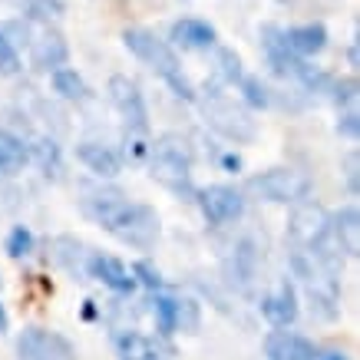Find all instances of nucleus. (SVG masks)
I'll list each match as a JSON object with an SVG mask.
<instances>
[{"label":"nucleus","mask_w":360,"mask_h":360,"mask_svg":"<svg viewBox=\"0 0 360 360\" xmlns=\"http://www.w3.org/2000/svg\"><path fill=\"white\" fill-rule=\"evenodd\" d=\"M83 212L110 235H116L122 245H132V248H149L159 235V215L149 205L126 198L120 188H86Z\"/></svg>","instance_id":"1"},{"label":"nucleus","mask_w":360,"mask_h":360,"mask_svg":"<svg viewBox=\"0 0 360 360\" xmlns=\"http://www.w3.org/2000/svg\"><path fill=\"white\" fill-rule=\"evenodd\" d=\"M122 40H126V46L139 56L142 63H149L155 73H159V77L172 86L175 96L195 99V89H192V83H188L186 73H182L179 56H175V50L165 44V40H159V37H155V33H149V30H126V33H122Z\"/></svg>","instance_id":"2"},{"label":"nucleus","mask_w":360,"mask_h":360,"mask_svg":"<svg viewBox=\"0 0 360 360\" xmlns=\"http://www.w3.org/2000/svg\"><path fill=\"white\" fill-rule=\"evenodd\" d=\"M153 179L175 195H195L192 188V155L179 136H162L153 146Z\"/></svg>","instance_id":"3"},{"label":"nucleus","mask_w":360,"mask_h":360,"mask_svg":"<svg viewBox=\"0 0 360 360\" xmlns=\"http://www.w3.org/2000/svg\"><path fill=\"white\" fill-rule=\"evenodd\" d=\"M288 235L295 241V248H311L317 255H324L330 262H338V241L330 235V215L314 202H301L297 212L291 215V225H288Z\"/></svg>","instance_id":"4"},{"label":"nucleus","mask_w":360,"mask_h":360,"mask_svg":"<svg viewBox=\"0 0 360 360\" xmlns=\"http://www.w3.org/2000/svg\"><path fill=\"white\" fill-rule=\"evenodd\" d=\"M248 192L262 202H274V205H297L311 192V179L295 169H268L262 175H251Z\"/></svg>","instance_id":"5"},{"label":"nucleus","mask_w":360,"mask_h":360,"mask_svg":"<svg viewBox=\"0 0 360 360\" xmlns=\"http://www.w3.org/2000/svg\"><path fill=\"white\" fill-rule=\"evenodd\" d=\"M202 110H205V120L215 132H221L225 139L235 142H251L255 139V120H248V112L235 106V99H229L225 93L212 89L205 99H202Z\"/></svg>","instance_id":"6"},{"label":"nucleus","mask_w":360,"mask_h":360,"mask_svg":"<svg viewBox=\"0 0 360 360\" xmlns=\"http://www.w3.org/2000/svg\"><path fill=\"white\" fill-rule=\"evenodd\" d=\"M20 360H77V350L66 338L44 328H27L17 338Z\"/></svg>","instance_id":"7"},{"label":"nucleus","mask_w":360,"mask_h":360,"mask_svg":"<svg viewBox=\"0 0 360 360\" xmlns=\"http://www.w3.org/2000/svg\"><path fill=\"white\" fill-rule=\"evenodd\" d=\"M198 208L212 225H229V221H238L241 212H245V198H241L238 188L231 186H208L202 192H195Z\"/></svg>","instance_id":"8"},{"label":"nucleus","mask_w":360,"mask_h":360,"mask_svg":"<svg viewBox=\"0 0 360 360\" xmlns=\"http://www.w3.org/2000/svg\"><path fill=\"white\" fill-rule=\"evenodd\" d=\"M110 99H112V106H116V112L122 116V122H126L132 132L149 129V112H146V103H142V93L129 77L110 79Z\"/></svg>","instance_id":"9"},{"label":"nucleus","mask_w":360,"mask_h":360,"mask_svg":"<svg viewBox=\"0 0 360 360\" xmlns=\"http://www.w3.org/2000/svg\"><path fill=\"white\" fill-rule=\"evenodd\" d=\"M116 357L120 360H172V350L162 340L146 338L139 330H120L116 334Z\"/></svg>","instance_id":"10"},{"label":"nucleus","mask_w":360,"mask_h":360,"mask_svg":"<svg viewBox=\"0 0 360 360\" xmlns=\"http://www.w3.org/2000/svg\"><path fill=\"white\" fill-rule=\"evenodd\" d=\"M264 357L268 360H317V347L301 334L291 330H271L264 338Z\"/></svg>","instance_id":"11"},{"label":"nucleus","mask_w":360,"mask_h":360,"mask_svg":"<svg viewBox=\"0 0 360 360\" xmlns=\"http://www.w3.org/2000/svg\"><path fill=\"white\" fill-rule=\"evenodd\" d=\"M262 314L271 321L274 328H288V324H295V317H297V295H295V288H291L288 281H281L271 295H264L262 297Z\"/></svg>","instance_id":"12"},{"label":"nucleus","mask_w":360,"mask_h":360,"mask_svg":"<svg viewBox=\"0 0 360 360\" xmlns=\"http://www.w3.org/2000/svg\"><path fill=\"white\" fill-rule=\"evenodd\" d=\"M89 274H93L96 281H103L106 288H112L116 295H132V291H136L132 271H126L110 255H93V258H89Z\"/></svg>","instance_id":"13"},{"label":"nucleus","mask_w":360,"mask_h":360,"mask_svg":"<svg viewBox=\"0 0 360 360\" xmlns=\"http://www.w3.org/2000/svg\"><path fill=\"white\" fill-rule=\"evenodd\" d=\"M169 40L182 50H205V46L215 44V27L205 20H195V17H186V20H175Z\"/></svg>","instance_id":"14"},{"label":"nucleus","mask_w":360,"mask_h":360,"mask_svg":"<svg viewBox=\"0 0 360 360\" xmlns=\"http://www.w3.org/2000/svg\"><path fill=\"white\" fill-rule=\"evenodd\" d=\"M264 50H268V60H271L274 73H281V77H301L307 66L297 60V53H291L288 50V44H284L281 30H274V27H264Z\"/></svg>","instance_id":"15"},{"label":"nucleus","mask_w":360,"mask_h":360,"mask_svg":"<svg viewBox=\"0 0 360 360\" xmlns=\"http://www.w3.org/2000/svg\"><path fill=\"white\" fill-rule=\"evenodd\" d=\"M288 50L297 56H314L328 46V30L321 23H304V27H291V30H281Z\"/></svg>","instance_id":"16"},{"label":"nucleus","mask_w":360,"mask_h":360,"mask_svg":"<svg viewBox=\"0 0 360 360\" xmlns=\"http://www.w3.org/2000/svg\"><path fill=\"white\" fill-rule=\"evenodd\" d=\"M330 235L338 241V248L347 255V258H357L360 251V212L357 208H344L330 219Z\"/></svg>","instance_id":"17"},{"label":"nucleus","mask_w":360,"mask_h":360,"mask_svg":"<svg viewBox=\"0 0 360 360\" xmlns=\"http://www.w3.org/2000/svg\"><path fill=\"white\" fill-rule=\"evenodd\" d=\"M77 159L86 165L89 172H96L99 179H112V175H120V155L112 153L110 146H99V142H79Z\"/></svg>","instance_id":"18"},{"label":"nucleus","mask_w":360,"mask_h":360,"mask_svg":"<svg viewBox=\"0 0 360 360\" xmlns=\"http://www.w3.org/2000/svg\"><path fill=\"white\" fill-rule=\"evenodd\" d=\"M66 53H70V50H66V40L53 30H46L44 37H37V40H33V50H30L37 70H56V66H63Z\"/></svg>","instance_id":"19"},{"label":"nucleus","mask_w":360,"mask_h":360,"mask_svg":"<svg viewBox=\"0 0 360 360\" xmlns=\"http://www.w3.org/2000/svg\"><path fill=\"white\" fill-rule=\"evenodd\" d=\"M27 162H30V146L20 136L0 129V175L20 172Z\"/></svg>","instance_id":"20"},{"label":"nucleus","mask_w":360,"mask_h":360,"mask_svg":"<svg viewBox=\"0 0 360 360\" xmlns=\"http://www.w3.org/2000/svg\"><path fill=\"white\" fill-rule=\"evenodd\" d=\"M53 89L63 99H86V83H83V77H79L77 70H70V66H56L53 70Z\"/></svg>","instance_id":"21"},{"label":"nucleus","mask_w":360,"mask_h":360,"mask_svg":"<svg viewBox=\"0 0 360 360\" xmlns=\"http://www.w3.org/2000/svg\"><path fill=\"white\" fill-rule=\"evenodd\" d=\"M23 7H27V17L30 20H40V23H56L63 20V0H23Z\"/></svg>","instance_id":"22"},{"label":"nucleus","mask_w":360,"mask_h":360,"mask_svg":"<svg viewBox=\"0 0 360 360\" xmlns=\"http://www.w3.org/2000/svg\"><path fill=\"white\" fill-rule=\"evenodd\" d=\"M153 311L155 317H159V330L162 334H172V330H179V301L175 297H165V295H155L153 297Z\"/></svg>","instance_id":"23"},{"label":"nucleus","mask_w":360,"mask_h":360,"mask_svg":"<svg viewBox=\"0 0 360 360\" xmlns=\"http://www.w3.org/2000/svg\"><path fill=\"white\" fill-rule=\"evenodd\" d=\"M0 73H4V77L20 73V53H17V46L11 44V37H4V33H0Z\"/></svg>","instance_id":"24"},{"label":"nucleus","mask_w":360,"mask_h":360,"mask_svg":"<svg viewBox=\"0 0 360 360\" xmlns=\"http://www.w3.org/2000/svg\"><path fill=\"white\" fill-rule=\"evenodd\" d=\"M30 248H33V235L27 229H13L11 231V238H7V255L11 258H23V255H30Z\"/></svg>","instance_id":"25"},{"label":"nucleus","mask_w":360,"mask_h":360,"mask_svg":"<svg viewBox=\"0 0 360 360\" xmlns=\"http://www.w3.org/2000/svg\"><path fill=\"white\" fill-rule=\"evenodd\" d=\"M182 330L195 334L198 330V304L195 301H179V321H175Z\"/></svg>","instance_id":"26"},{"label":"nucleus","mask_w":360,"mask_h":360,"mask_svg":"<svg viewBox=\"0 0 360 360\" xmlns=\"http://www.w3.org/2000/svg\"><path fill=\"white\" fill-rule=\"evenodd\" d=\"M241 86H245V99H248L251 106H268V89H264L255 77L241 79Z\"/></svg>","instance_id":"27"},{"label":"nucleus","mask_w":360,"mask_h":360,"mask_svg":"<svg viewBox=\"0 0 360 360\" xmlns=\"http://www.w3.org/2000/svg\"><path fill=\"white\" fill-rule=\"evenodd\" d=\"M219 63H221V77L229 79V83L241 79V60L231 53V50H221V53H219Z\"/></svg>","instance_id":"28"},{"label":"nucleus","mask_w":360,"mask_h":360,"mask_svg":"<svg viewBox=\"0 0 360 360\" xmlns=\"http://www.w3.org/2000/svg\"><path fill=\"white\" fill-rule=\"evenodd\" d=\"M132 278H139V281L146 284V288H159V284H162L159 271H155V268H153L149 262H139V264H136V268H132Z\"/></svg>","instance_id":"29"},{"label":"nucleus","mask_w":360,"mask_h":360,"mask_svg":"<svg viewBox=\"0 0 360 360\" xmlns=\"http://www.w3.org/2000/svg\"><path fill=\"white\" fill-rule=\"evenodd\" d=\"M354 89H357V83H354V79L340 83V86H338V103H354V96H357Z\"/></svg>","instance_id":"30"},{"label":"nucleus","mask_w":360,"mask_h":360,"mask_svg":"<svg viewBox=\"0 0 360 360\" xmlns=\"http://www.w3.org/2000/svg\"><path fill=\"white\" fill-rule=\"evenodd\" d=\"M347 182H350V192L357 195V153H350L347 159Z\"/></svg>","instance_id":"31"},{"label":"nucleus","mask_w":360,"mask_h":360,"mask_svg":"<svg viewBox=\"0 0 360 360\" xmlns=\"http://www.w3.org/2000/svg\"><path fill=\"white\" fill-rule=\"evenodd\" d=\"M338 129L347 132V136H357V116H354V112H350V116H344V122H340Z\"/></svg>","instance_id":"32"},{"label":"nucleus","mask_w":360,"mask_h":360,"mask_svg":"<svg viewBox=\"0 0 360 360\" xmlns=\"http://www.w3.org/2000/svg\"><path fill=\"white\" fill-rule=\"evenodd\" d=\"M317 360H347V357L338 354V350H328V354H317Z\"/></svg>","instance_id":"33"},{"label":"nucleus","mask_w":360,"mask_h":360,"mask_svg":"<svg viewBox=\"0 0 360 360\" xmlns=\"http://www.w3.org/2000/svg\"><path fill=\"white\" fill-rule=\"evenodd\" d=\"M7 330V311H4V304H0V334Z\"/></svg>","instance_id":"34"}]
</instances>
